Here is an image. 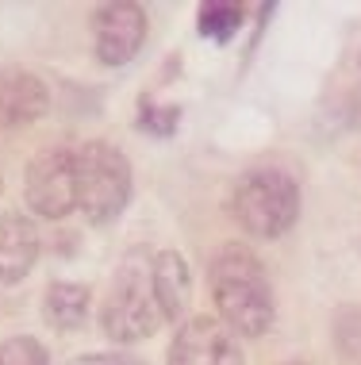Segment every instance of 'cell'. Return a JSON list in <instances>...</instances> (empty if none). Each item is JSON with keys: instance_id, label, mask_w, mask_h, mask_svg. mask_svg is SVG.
<instances>
[{"instance_id": "obj_1", "label": "cell", "mask_w": 361, "mask_h": 365, "mask_svg": "<svg viewBox=\"0 0 361 365\" xmlns=\"http://www.w3.org/2000/svg\"><path fill=\"white\" fill-rule=\"evenodd\" d=\"M211 284V300H216L219 319L227 323L235 334L258 339L273 327L277 319V304H273V284L266 265L258 262V254L250 246L227 242L223 250H216L208 269Z\"/></svg>"}, {"instance_id": "obj_2", "label": "cell", "mask_w": 361, "mask_h": 365, "mask_svg": "<svg viewBox=\"0 0 361 365\" xmlns=\"http://www.w3.org/2000/svg\"><path fill=\"white\" fill-rule=\"evenodd\" d=\"M158 323L162 308L158 296H154V258H146L142 250H131L115 269V281L100 312V327L112 342L131 346V342L150 339Z\"/></svg>"}, {"instance_id": "obj_3", "label": "cell", "mask_w": 361, "mask_h": 365, "mask_svg": "<svg viewBox=\"0 0 361 365\" xmlns=\"http://www.w3.org/2000/svg\"><path fill=\"white\" fill-rule=\"evenodd\" d=\"M231 215L253 239H281L300 215V185L285 170H246L231 192Z\"/></svg>"}, {"instance_id": "obj_4", "label": "cell", "mask_w": 361, "mask_h": 365, "mask_svg": "<svg viewBox=\"0 0 361 365\" xmlns=\"http://www.w3.org/2000/svg\"><path fill=\"white\" fill-rule=\"evenodd\" d=\"M131 200V165L112 143L93 139L77 150V208L89 223H112Z\"/></svg>"}, {"instance_id": "obj_5", "label": "cell", "mask_w": 361, "mask_h": 365, "mask_svg": "<svg viewBox=\"0 0 361 365\" xmlns=\"http://www.w3.org/2000/svg\"><path fill=\"white\" fill-rule=\"evenodd\" d=\"M27 208L43 220H62L77 208V150L66 146H43L23 177Z\"/></svg>"}, {"instance_id": "obj_6", "label": "cell", "mask_w": 361, "mask_h": 365, "mask_svg": "<svg viewBox=\"0 0 361 365\" xmlns=\"http://www.w3.org/2000/svg\"><path fill=\"white\" fill-rule=\"evenodd\" d=\"M165 365H242V346L223 319L197 315L173 334Z\"/></svg>"}, {"instance_id": "obj_7", "label": "cell", "mask_w": 361, "mask_h": 365, "mask_svg": "<svg viewBox=\"0 0 361 365\" xmlns=\"http://www.w3.org/2000/svg\"><path fill=\"white\" fill-rule=\"evenodd\" d=\"M93 38L104 66H127L146 43V12L131 0L100 4L93 16Z\"/></svg>"}, {"instance_id": "obj_8", "label": "cell", "mask_w": 361, "mask_h": 365, "mask_svg": "<svg viewBox=\"0 0 361 365\" xmlns=\"http://www.w3.org/2000/svg\"><path fill=\"white\" fill-rule=\"evenodd\" d=\"M46 85L43 77H35L31 70H19V66H4L0 70V127L16 131L46 115Z\"/></svg>"}, {"instance_id": "obj_9", "label": "cell", "mask_w": 361, "mask_h": 365, "mask_svg": "<svg viewBox=\"0 0 361 365\" xmlns=\"http://www.w3.org/2000/svg\"><path fill=\"white\" fill-rule=\"evenodd\" d=\"M38 258V227L19 212L0 215V284H19Z\"/></svg>"}, {"instance_id": "obj_10", "label": "cell", "mask_w": 361, "mask_h": 365, "mask_svg": "<svg viewBox=\"0 0 361 365\" xmlns=\"http://www.w3.org/2000/svg\"><path fill=\"white\" fill-rule=\"evenodd\" d=\"M154 296H158L162 319H181L192 296L189 262L177 250H158L154 254Z\"/></svg>"}, {"instance_id": "obj_11", "label": "cell", "mask_w": 361, "mask_h": 365, "mask_svg": "<svg viewBox=\"0 0 361 365\" xmlns=\"http://www.w3.org/2000/svg\"><path fill=\"white\" fill-rule=\"evenodd\" d=\"M89 315V289L70 281H54L43 296V319L58 331H73Z\"/></svg>"}, {"instance_id": "obj_12", "label": "cell", "mask_w": 361, "mask_h": 365, "mask_svg": "<svg viewBox=\"0 0 361 365\" xmlns=\"http://www.w3.org/2000/svg\"><path fill=\"white\" fill-rule=\"evenodd\" d=\"M239 24H242V8L227 4V0H208V4H200V12H197L200 35L216 38V43H227V38L239 31Z\"/></svg>"}, {"instance_id": "obj_13", "label": "cell", "mask_w": 361, "mask_h": 365, "mask_svg": "<svg viewBox=\"0 0 361 365\" xmlns=\"http://www.w3.org/2000/svg\"><path fill=\"white\" fill-rule=\"evenodd\" d=\"M0 365H51L46 346L31 334H19V339L0 342Z\"/></svg>"}, {"instance_id": "obj_14", "label": "cell", "mask_w": 361, "mask_h": 365, "mask_svg": "<svg viewBox=\"0 0 361 365\" xmlns=\"http://www.w3.org/2000/svg\"><path fill=\"white\" fill-rule=\"evenodd\" d=\"M139 127H142V131H150V135H173V131H177V108L142 101L139 104Z\"/></svg>"}, {"instance_id": "obj_15", "label": "cell", "mask_w": 361, "mask_h": 365, "mask_svg": "<svg viewBox=\"0 0 361 365\" xmlns=\"http://www.w3.org/2000/svg\"><path fill=\"white\" fill-rule=\"evenodd\" d=\"M66 365H139V361L127 358V354H81V358H73Z\"/></svg>"}, {"instance_id": "obj_16", "label": "cell", "mask_w": 361, "mask_h": 365, "mask_svg": "<svg viewBox=\"0 0 361 365\" xmlns=\"http://www.w3.org/2000/svg\"><path fill=\"white\" fill-rule=\"evenodd\" d=\"M354 120L361 123V85L354 88Z\"/></svg>"}, {"instance_id": "obj_17", "label": "cell", "mask_w": 361, "mask_h": 365, "mask_svg": "<svg viewBox=\"0 0 361 365\" xmlns=\"http://www.w3.org/2000/svg\"><path fill=\"white\" fill-rule=\"evenodd\" d=\"M288 365H300V361H288Z\"/></svg>"}]
</instances>
